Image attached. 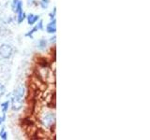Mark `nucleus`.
Here are the masks:
<instances>
[{"label":"nucleus","instance_id":"f03ea898","mask_svg":"<svg viewBox=\"0 0 150 140\" xmlns=\"http://www.w3.org/2000/svg\"><path fill=\"white\" fill-rule=\"evenodd\" d=\"M12 53H13V49L9 44L4 43L2 45H0V57L1 58L9 59L12 56Z\"/></svg>","mask_w":150,"mask_h":140},{"label":"nucleus","instance_id":"423d86ee","mask_svg":"<svg viewBox=\"0 0 150 140\" xmlns=\"http://www.w3.org/2000/svg\"><path fill=\"white\" fill-rule=\"evenodd\" d=\"M39 20H40V16L39 15H35V14L30 13L29 15L26 16V21H27V23L29 25H34Z\"/></svg>","mask_w":150,"mask_h":140},{"label":"nucleus","instance_id":"9d476101","mask_svg":"<svg viewBox=\"0 0 150 140\" xmlns=\"http://www.w3.org/2000/svg\"><path fill=\"white\" fill-rule=\"evenodd\" d=\"M14 11H15L16 13H19V12H22L23 11V2L22 1H19L17 2L15 8H14Z\"/></svg>","mask_w":150,"mask_h":140},{"label":"nucleus","instance_id":"f3484780","mask_svg":"<svg viewBox=\"0 0 150 140\" xmlns=\"http://www.w3.org/2000/svg\"><path fill=\"white\" fill-rule=\"evenodd\" d=\"M55 39H56V37H55V36H54L53 37H52V38H51V43H53V42H54H54H55Z\"/></svg>","mask_w":150,"mask_h":140},{"label":"nucleus","instance_id":"39448f33","mask_svg":"<svg viewBox=\"0 0 150 140\" xmlns=\"http://www.w3.org/2000/svg\"><path fill=\"white\" fill-rule=\"evenodd\" d=\"M46 31L49 34H55L56 32V20H51V22L46 26Z\"/></svg>","mask_w":150,"mask_h":140},{"label":"nucleus","instance_id":"2eb2a0df","mask_svg":"<svg viewBox=\"0 0 150 140\" xmlns=\"http://www.w3.org/2000/svg\"><path fill=\"white\" fill-rule=\"evenodd\" d=\"M5 120H6V114H3V116L0 117V125H1Z\"/></svg>","mask_w":150,"mask_h":140},{"label":"nucleus","instance_id":"dca6fc26","mask_svg":"<svg viewBox=\"0 0 150 140\" xmlns=\"http://www.w3.org/2000/svg\"><path fill=\"white\" fill-rule=\"evenodd\" d=\"M33 4H36L35 0H27V6H32Z\"/></svg>","mask_w":150,"mask_h":140},{"label":"nucleus","instance_id":"4468645a","mask_svg":"<svg viewBox=\"0 0 150 140\" xmlns=\"http://www.w3.org/2000/svg\"><path fill=\"white\" fill-rule=\"evenodd\" d=\"M55 14H56V8L54 7L53 12L50 13V19H51V20H54V19H55Z\"/></svg>","mask_w":150,"mask_h":140},{"label":"nucleus","instance_id":"a211bd4d","mask_svg":"<svg viewBox=\"0 0 150 140\" xmlns=\"http://www.w3.org/2000/svg\"><path fill=\"white\" fill-rule=\"evenodd\" d=\"M1 30H2V28H1V24H0V33H1Z\"/></svg>","mask_w":150,"mask_h":140},{"label":"nucleus","instance_id":"6e6552de","mask_svg":"<svg viewBox=\"0 0 150 140\" xmlns=\"http://www.w3.org/2000/svg\"><path fill=\"white\" fill-rule=\"evenodd\" d=\"M18 14V17H17V22L20 24V23H22L23 21L25 20L26 19V14L23 12V11H22V12H19V13H17Z\"/></svg>","mask_w":150,"mask_h":140},{"label":"nucleus","instance_id":"9b49d317","mask_svg":"<svg viewBox=\"0 0 150 140\" xmlns=\"http://www.w3.org/2000/svg\"><path fill=\"white\" fill-rule=\"evenodd\" d=\"M40 5L42 9H46L50 5V0H40Z\"/></svg>","mask_w":150,"mask_h":140},{"label":"nucleus","instance_id":"20e7f679","mask_svg":"<svg viewBox=\"0 0 150 140\" xmlns=\"http://www.w3.org/2000/svg\"><path fill=\"white\" fill-rule=\"evenodd\" d=\"M43 27H44V25H43V21L40 20L39 22H38V24H37L36 26H34L30 31H28V32L26 33V34H25V36L30 37V38H33V35H34L35 33L38 32L39 30H42V29H43Z\"/></svg>","mask_w":150,"mask_h":140},{"label":"nucleus","instance_id":"7ed1b4c3","mask_svg":"<svg viewBox=\"0 0 150 140\" xmlns=\"http://www.w3.org/2000/svg\"><path fill=\"white\" fill-rule=\"evenodd\" d=\"M42 123H43L44 126L47 128L53 127V125H54V123H55V115H54V113H52V112H50V113H47L43 117Z\"/></svg>","mask_w":150,"mask_h":140},{"label":"nucleus","instance_id":"f257e3e1","mask_svg":"<svg viewBox=\"0 0 150 140\" xmlns=\"http://www.w3.org/2000/svg\"><path fill=\"white\" fill-rule=\"evenodd\" d=\"M25 93V89L23 86H19L13 92L11 102V108L14 111H19L23 107V101Z\"/></svg>","mask_w":150,"mask_h":140},{"label":"nucleus","instance_id":"1a4fd4ad","mask_svg":"<svg viewBox=\"0 0 150 140\" xmlns=\"http://www.w3.org/2000/svg\"><path fill=\"white\" fill-rule=\"evenodd\" d=\"M9 103H11V101H5L4 103H2L1 104V109H2V112L3 114H6L8 110V107H9Z\"/></svg>","mask_w":150,"mask_h":140},{"label":"nucleus","instance_id":"f8f14e48","mask_svg":"<svg viewBox=\"0 0 150 140\" xmlns=\"http://www.w3.org/2000/svg\"><path fill=\"white\" fill-rule=\"evenodd\" d=\"M0 138H2L3 140H7L8 139V132L5 129V127H3L0 131Z\"/></svg>","mask_w":150,"mask_h":140},{"label":"nucleus","instance_id":"ddd939ff","mask_svg":"<svg viewBox=\"0 0 150 140\" xmlns=\"http://www.w3.org/2000/svg\"><path fill=\"white\" fill-rule=\"evenodd\" d=\"M5 92H6V87H5L4 84L0 82V98L5 94Z\"/></svg>","mask_w":150,"mask_h":140},{"label":"nucleus","instance_id":"0eeeda50","mask_svg":"<svg viewBox=\"0 0 150 140\" xmlns=\"http://www.w3.org/2000/svg\"><path fill=\"white\" fill-rule=\"evenodd\" d=\"M47 47V40L44 39V38H41L39 40V42H38V48H39L40 50H43L46 49Z\"/></svg>","mask_w":150,"mask_h":140}]
</instances>
